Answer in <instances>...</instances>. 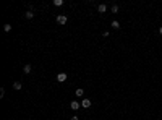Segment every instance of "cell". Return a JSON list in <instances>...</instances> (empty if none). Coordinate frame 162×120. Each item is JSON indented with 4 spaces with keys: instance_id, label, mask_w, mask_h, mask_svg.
I'll use <instances>...</instances> for the list:
<instances>
[{
    "instance_id": "7",
    "label": "cell",
    "mask_w": 162,
    "mask_h": 120,
    "mask_svg": "<svg viewBox=\"0 0 162 120\" xmlns=\"http://www.w3.org/2000/svg\"><path fill=\"white\" fill-rule=\"evenodd\" d=\"M76 96H78V97H83V94H84V89H83V88H78V89H76Z\"/></svg>"
},
{
    "instance_id": "4",
    "label": "cell",
    "mask_w": 162,
    "mask_h": 120,
    "mask_svg": "<svg viewBox=\"0 0 162 120\" xmlns=\"http://www.w3.org/2000/svg\"><path fill=\"white\" fill-rule=\"evenodd\" d=\"M70 107H71L73 110H78V109L81 107V104H80V102H76V101H73L71 104H70Z\"/></svg>"
},
{
    "instance_id": "13",
    "label": "cell",
    "mask_w": 162,
    "mask_h": 120,
    "mask_svg": "<svg viewBox=\"0 0 162 120\" xmlns=\"http://www.w3.org/2000/svg\"><path fill=\"white\" fill-rule=\"evenodd\" d=\"M112 11L117 13V11H118V5H112Z\"/></svg>"
},
{
    "instance_id": "9",
    "label": "cell",
    "mask_w": 162,
    "mask_h": 120,
    "mask_svg": "<svg viewBox=\"0 0 162 120\" xmlns=\"http://www.w3.org/2000/svg\"><path fill=\"white\" fill-rule=\"evenodd\" d=\"M13 88H15V89H21V88H23V84L19 83V81H15V83H13Z\"/></svg>"
},
{
    "instance_id": "12",
    "label": "cell",
    "mask_w": 162,
    "mask_h": 120,
    "mask_svg": "<svg viewBox=\"0 0 162 120\" xmlns=\"http://www.w3.org/2000/svg\"><path fill=\"white\" fill-rule=\"evenodd\" d=\"M3 31H5V33H10V31H11V26H10V24H3Z\"/></svg>"
},
{
    "instance_id": "3",
    "label": "cell",
    "mask_w": 162,
    "mask_h": 120,
    "mask_svg": "<svg viewBox=\"0 0 162 120\" xmlns=\"http://www.w3.org/2000/svg\"><path fill=\"white\" fill-rule=\"evenodd\" d=\"M57 23H58V24H65V23H67V16H65V15H58V16H57Z\"/></svg>"
},
{
    "instance_id": "8",
    "label": "cell",
    "mask_w": 162,
    "mask_h": 120,
    "mask_svg": "<svg viewBox=\"0 0 162 120\" xmlns=\"http://www.w3.org/2000/svg\"><path fill=\"white\" fill-rule=\"evenodd\" d=\"M31 70H33V67H31L29 63L24 65V73H31Z\"/></svg>"
},
{
    "instance_id": "6",
    "label": "cell",
    "mask_w": 162,
    "mask_h": 120,
    "mask_svg": "<svg viewBox=\"0 0 162 120\" xmlns=\"http://www.w3.org/2000/svg\"><path fill=\"white\" fill-rule=\"evenodd\" d=\"M24 16H26L28 19H33V18H34V13H33V10H29V11H26V13H24Z\"/></svg>"
},
{
    "instance_id": "15",
    "label": "cell",
    "mask_w": 162,
    "mask_h": 120,
    "mask_svg": "<svg viewBox=\"0 0 162 120\" xmlns=\"http://www.w3.org/2000/svg\"><path fill=\"white\" fill-rule=\"evenodd\" d=\"M70 120H78V117H71V119H70Z\"/></svg>"
},
{
    "instance_id": "14",
    "label": "cell",
    "mask_w": 162,
    "mask_h": 120,
    "mask_svg": "<svg viewBox=\"0 0 162 120\" xmlns=\"http://www.w3.org/2000/svg\"><path fill=\"white\" fill-rule=\"evenodd\" d=\"M3 94H5V89H3V88H0V97H3Z\"/></svg>"
},
{
    "instance_id": "10",
    "label": "cell",
    "mask_w": 162,
    "mask_h": 120,
    "mask_svg": "<svg viewBox=\"0 0 162 120\" xmlns=\"http://www.w3.org/2000/svg\"><path fill=\"white\" fill-rule=\"evenodd\" d=\"M54 5H55V7H62L63 0H54Z\"/></svg>"
},
{
    "instance_id": "5",
    "label": "cell",
    "mask_w": 162,
    "mask_h": 120,
    "mask_svg": "<svg viewBox=\"0 0 162 120\" xmlns=\"http://www.w3.org/2000/svg\"><path fill=\"white\" fill-rule=\"evenodd\" d=\"M97 10H99V13H105V10H107V5H104V3H100L99 7H97Z\"/></svg>"
},
{
    "instance_id": "16",
    "label": "cell",
    "mask_w": 162,
    "mask_h": 120,
    "mask_svg": "<svg viewBox=\"0 0 162 120\" xmlns=\"http://www.w3.org/2000/svg\"><path fill=\"white\" fill-rule=\"evenodd\" d=\"M159 33H161V34H162V26H161V28H159Z\"/></svg>"
},
{
    "instance_id": "2",
    "label": "cell",
    "mask_w": 162,
    "mask_h": 120,
    "mask_svg": "<svg viewBox=\"0 0 162 120\" xmlns=\"http://www.w3.org/2000/svg\"><path fill=\"white\" fill-rule=\"evenodd\" d=\"M91 104H92V102H91L89 99L86 97V99H83V101H81V107H84V109H89V107H91Z\"/></svg>"
},
{
    "instance_id": "11",
    "label": "cell",
    "mask_w": 162,
    "mask_h": 120,
    "mask_svg": "<svg viewBox=\"0 0 162 120\" xmlns=\"http://www.w3.org/2000/svg\"><path fill=\"white\" fill-rule=\"evenodd\" d=\"M112 28L118 29V28H120V23H118V21H112Z\"/></svg>"
},
{
    "instance_id": "1",
    "label": "cell",
    "mask_w": 162,
    "mask_h": 120,
    "mask_svg": "<svg viewBox=\"0 0 162 120\" xmlns=\"http://www.w3.org/2000/svg\"><path fill=\"white\" fill-rule=\"evenodd\" d=\"M67 78H68L67 73H58V75H57V81H58V83H65Z\"/></svg>"
}]
</instances>
